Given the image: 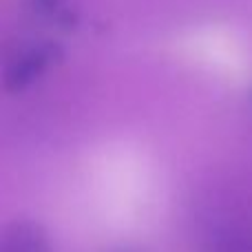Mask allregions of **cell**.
<instances>
[{"label": "cell", "instance_id": "cell-1", "mask_svg": "<svg viewBox=\"0 0 252 252\" xmlns=\"http://www.w3.org/2000/svg\"><path fill=\"white\" fill-rule=\"evenodd\" d=\"M64 51L56 40H29L20 42L4 60L2 82L9 93H22L33 87L51 66L62 60Z\"/></svg>", "mask_w": 252, "mask_h": 252}, {"label": "cell", "instance_id": "cell-2", "mask_svg": "<svg viewBox=\"0 0 252 252\" xmlns=\"http://www.w3.org/2000/svg\"><path fill=\"white\" fill-rule=\"evenodd\" d=\"M0 252H51V241L38 221L16 219L4 228Z\"/></svg>", "mask_w": 252, "mask_h": 252}, {"label": "cell", "instance_id": "cell-3", "mask_svg": "<svg viewBox=\"0 0 252 252\" xmlns=\"http://www.w3.org/2000/svg\"><path fill=\"white\" fill-rule=\"evenodd\" d=\"M31 11L38 18L60 27V29H73L78 25V9L71 0H27Z\"/></svg>", "mask_w": 252, "mask_h": 252}, {"label": "cell", "instance_id": "cell-4", "mask_svg": "<svg viewBox=\"0 0 252 252\" xmlns=\"http://www.w3.org/2000/svg\"><path fill=\"white\" fill-rule=\"evenodd\" d=\"M206 252H252L250 226H223L206 244Z\"/></svg>", "mask_w": 252, "mask_h": 252}, {"label": "cell", "instance_id": "cell-5", "mask_svg": "<svg viewBox=\"0 0 252 252\" xmlns=\"http://www.w3.org/2000/svg\"><path fill=\"white\" fill-rule=\"evenodd\" d=\"M109 252H142V250H135V248H115V250H109Z\"/></svg>", "mask_w": 252, "mask_h": 252}]
</instances>
